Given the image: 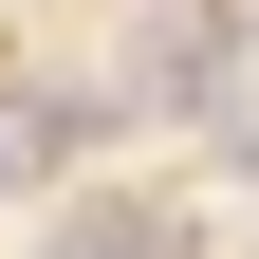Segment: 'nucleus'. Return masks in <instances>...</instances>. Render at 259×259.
Wrapping results in <instances>:
<instances>
[{
    "instance_id": "obj_1",
    "label": "nucleus",
    "mask_w": 259,
    "mask_h": 259,
    "mask_svg": "<svg viewBox=\"0 0 259 259\" xmlns=\"http://www.w3.org/2000/svg\"><path fill=\"white\" fill-rule=\"evenodd\" d=\"M56 148H74V93H0V185H56Z\"/></svg>"
},
{
    "instance_id": "obj_2",
    "label": "nucleus",
    "mask_w": 259,
    "mask_h": 259,
    "mask_svg": "<svg viewBox=\"0 0 259 259\" xmlns=\"http://www.w3.org/2000/svg\"><path fill=\"white\" fill-rule=\"evenodd\" d=\"M56 259H185V222H167V204H74Z\"/></svg>"
}]
</instances>
